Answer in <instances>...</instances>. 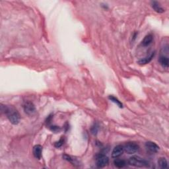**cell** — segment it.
Instances as JSON below:
<instances>
[{
  "label": "cell",
  "instance_id": "8fae6325",
  "mask_svg": "<svg viewBox=\"0 0 169 169\" xmlns=\"http://www.w3.org/2000/svg\"><path fill=\"white\" fill-rule=\"evenodd\" d=\"M153 41V36L151 34H149L145 36V38L142 41L141 45L144 47L148 46L149 45H150L151 43H152Z\"/></svg>",
  "mask_w": 169,
  "mask_h": 169
},
{
  "label": "cell",
  "instance_id": "30bf717a",
  "mask_svg": "<svg viewBox=\"0 0 169 169\" xmlns=\"http://www.w3.org/2000/svg\"><path fill=\"white\" fill-rule=\"evenodd\" d=\"M151 7L153 9L156 11L157 13H164L165 10V9H163L162 7V6L161 5V4H159L158 1H152L151 2Z\"/></svg>",
  "mask_w": 169,
  "mask_h": 169
},
{
  "label": "cell",
  "instance_id": "5bb4252c",
  "mask_svg": "<svg viewBox=\"0 0 169 169\" xmlns=\"http://www.w3.org/2000/svg\"><path fill=\"white\" fill-rule=\"evenodd\" d=\"M158 165L161 168H166L168 167L167 161L164 157H161V158L159 159Z\"/></svg>",
  "mask_w": 169,
  "mask_h": 169
},
{
  "label": "cell",
  "instance_id": "8992f818",
  "mask_svg": "<svg viewBox=\"0 0 169 169\" xmlns=\"http://www.w3.org/2000/svg\"><path fill=\"white\" fill-rule=\"evenodd\" d=\"M145 146L147 151L151 153H157L159 151V145L153 141L146 142Z\"/></svg>",
  "mask_w": 169,
  "mask_h": 169
},
{
  "label": "cell",
  "instance_id": "9a60e30c",
  "mask_svg": "<svg viewBox=\"0 0 169 169\" xmlns=\"http://www.w3.org/2000/svg\"><path fill=\"white\" fill-rule=\"evenodd\" d=\"M108 99H109L112 102H113L115 103V104H116L117 106H118V107H119L120 108H123V104H122V103L121 102H120L118 99L116 98L115 96H111V95H110V96H108Z\"/></svg>",
  "mask_w": 169,
  "mask_h": 169
},
{
  "label": "cell",
  "instance_id": "5b68a950",
  "mask_svg": "<svg viewBox=\"0 0 169 169\" xmlns=\"http://www.w3.org/2000/svg\"><path fill=\"white\" fill-rule=\"evenodd\" d=\"M25 112L28 116H33L36 113L35 106L32 102L25 101L22 105Z\"/></svg>",
  "mask_w": 169,
  "mask_h": 169
},
{
  "label": "cell",
  "instance_id": "7c38bea8",
  "mask_svg": "<svg viewBox=\"0 0 169 169\" xmlns=\"http://www.w3.org/2000/svg\"><path fill=\"white\" fill-rule=\"evenodd\" d=\"M159 61L163 67L167 68V69L168 67L169 60H168V56H165L164 55V54H161V55L160 56Z\"/></svg>",
  "mask_w": 169,
  "mask_h": 169
},
{
  "label": "cell",
  "instance_id": "e0dca14e",
  "mask_svg": "<svg viewBox=\"0 0 169 169\" xmlns=\"http://www.w3.org/2000/svg\"><path fill=\"white\" fill-rule=\"evenodd\" d=\"M50 130L51 131H54V132H59V131L61 130V128H60L59 126H56V125H51V126L50 127Z\"/></svg>",
  "mask_w": 169,
  "mask_h": 169
},
{
  "label": "cell",
  "instance_id": "277c9868",
  "mask_svg": "<svg viewBox=\"0 0 169 169\" xmlns=\"http://www.w3.org/2000/svg\"><path fill=\"white\" fill-rule=\"evenodd\" d=\"M109 162V159L104 154H99L96 156V166L99 168H103L107 166Z\"/></svg>",
  "mask_w": 169,
  "mask_h": 169
},
{
  "label": "cell",
  "instance_id": "ba28073f",
  "mask_svg": "<svg viewBox=\"0 0 169 169\" xmlns=\"http://www.w3.org/2000/svg\"><path fill=\"white\" fill-rule=\"evenodd\" d=\"M42 147L41 145H36L33 147V154L37 159H41L42 157Z\"/></svg>",
  "mask_w": 169,
  "mask_h": 169
},
{
  "label": "cell",
  "instance_id": "ac0fdd59",
  "mask_svg": "<svg viewBox=\"0 0 169 169\" xmlns=\"http://www.w3.org/2000/svg\"><path fill=\"white\" fill-rule=\"evenodd\" d=\"M98 129H99L98 125H97L96 124H94L93 126L92 129H91V131H92V133L93 134H96L97 131H98Z\"/></svg>",
  "mask_w": 169,
  "mask_h": 169
},
{
  "label": "cell",
  "instance_id": "9c48e42d",
  "mask_svg": "<svg viewBox=\"0 0 169 169\" xmlns=\"http://www.w3.org/2000/svg\"><path fill=\"white\" fill-rule=\"evenodd\" d=\"M154 54H155V52L153 51V52L151 53L149 56H147L146 57H145V58L139 59L138 61V64L139 65H145V64H149V63L151 60H152V59L154 58Z\"/></svg>",
  "mask_w": 169,
  "mask_h": 169
},
{
  "label": "cell",
  "instance_id": "6da1fadb",
  "mask_svg": "<svg viewBox=\"0 0 169 169\" xmlns=\"http://www.w3.org/2000/svg\"><path fill=\"white\" fill-rule=\"evenodd\" d=\"M1 111L9 120V122L13 125L18 124L20 121V114L16 108L10 105L1 104Z\"/></svg>",
  "mask_w": 169,
  "mask_h": 169
},
{
  "label": "cell",
  "instance_id": "3957f363",
  "mask_svg": "<svg viewBox=\"0 0 169 169\" xmlns=\"http://www.w3.org/2000/svg\"><path fill=\"white\" fill-rule=\"evenodd\" d=\"M139 147L135 142H128L124 146V150L129 154L136 153L139 150Z\"/></svg>",
  "mask_w": 169,
  "mask_h": 169
},
{
  "label": "cell",
  "instance_id": "52a82bcc",
  "mask_svg": "<svg viewBox=\"0 0 169 169\" xmlns=\"http://www.w3.org/2000/svg\"><path fill=\"white\" fill-rule=\"evenodd\" d=\"M124 146L121 145H117L114 148L112 152V157L114 159L118 158V157L122 155L123 153H124Z\"/></svg>",
  "mask_w": 169,
  "mask_h": 169
},
{
  "label": "cell",
  "instance_id": "7a4b0ae2",
  "mask_svg": "<svg viewBox=\"0 0 169 169\" xmlns=\"http://www.w3.org/2000/svg\"><path fill=\"white\" fill-rule=\"evenodd\" d=\"M129 165L136 167H147L149 166V162L147 160L138 156L131 157L128 160Z\"/></svg>",
  "mask_w": 169,
  "mask_h": 169
},
{
  "label": "cell",
  "instance_id": "2e32d148",
  "mask_svg": "<svg viewBox=\"0 0 169 169\" xmlns=\"http://www.w3.org/2000/svg\"><path fill=\"white\" fill-rule=\"evenodd\" d=\"M64 139H63V138H61L58 141H57L55 143V144H54V146H55L57 148H59L60 147H62V146L63 145V144H64Z\"/></svg>",
  "mask_w": 169,
  "mask_h": 169
},
{
  "label": "cell",
  "instance_id": "4fadbf2b",
  "mask_svg": "<svg viewBox=\"0 0 169 169\" xmlns=\"http://www.w3.org/2000/svg\"><path fill=\"white\" fill-rule=\"evenodd\" d=\"M114 164L116 167L121 168L125 167V165H126V162H125L124 160L116 158L115 160L114 161Z\"/></svg>",
  "mask_w": 169,
  "mask_h": 169
}]
</instances>
